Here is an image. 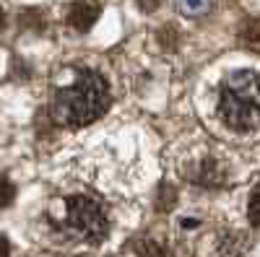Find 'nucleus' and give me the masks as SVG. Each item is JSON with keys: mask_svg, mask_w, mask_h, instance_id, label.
<instances>
[{"mask_svg": "<svg viewBox=\"0 0 260 257\" xmlns=\"http://www.w3.org/2000/svg\"><path fill=\"white\" fill-rule=\"evenodd\" d=\"M110 106L107 81L94 70H81L78 78L60 89L52 101V117L65 127H86L99 120Z\"/></svg>", "mask_w": 260, "mask_h": 257, "instance_id": "1", "label": "nucleus"}, {"mask_svg": "<svg viewBox=\"0 0 260 257\" xmlns=\"http://www.w3.org/2000/svg\"><path fill=\"white\" fill-rule=\"evenodd\" d=\"M219 115L234 130H252L260 125V76L252 70L232 73L219 91Z\"/></svg>", "mask_w": 260, "mask_h": 257, "instance_id": "2", "label": "nucleus"}, {"mask_svg": "<svg viewBox=\"0 0 260 257\" xmlns=\"http://www.w3.org/2000/svg\"><path fill=\"white\" fill-rule=\"evenodd\" d=\"M62 226L71 234H76L83 242H102L107 237V216L96 200L83 198V195H73L65 200V210H62Z\"/></svg>", "mask_w": 260, "mask_h": 257, "instance_id": "3", "label": "nucleus"}, {"mask_svg": "<svg viewBox=\"0 0 260 257\" xmlns=\"http://www.w3.org/2000/svg\"><path fill=\"white\" fill-rule=\"evenodd\" d=\"M96 18H99V6L91 0H78L68 11V24L78 31H89L96 24Z\"/></svg>", "mask_w": 260, "mask_h": 257, "instance_id": "4", "label": "nucleus"}, {"mask_svg": "<svg viewBox=\"0 0 260 257\" xmlns=\"http://www.w3.org/2000/svg\"><path fill=\"white\" fill-rule=\"evenodd\" d=\"M240 42L252 50V52H260V18H247L242 29H240Z\"/></svg>", "mask_w": 260, "mask_h": 257, "instance_id": "5", "label": "nucleus"}, {"mask_svg": "<svg viewBox=\"0 0 260 257\" xmlns=\"http://www.w3.org/2000/svg\"><path fill=\"white\" fill-rule=\"evenodd\" d=\"M216 0H175V6L182 16H190V18H198V16H206L211 8H213Z\"/></svg>", "mask_w": 260, "mask_h": 257, "instance_id": "6", "label": "nucleus"}, {"mask_svg": "<svg viewBox=\"0 0 260 257\" xmlns=\"http://www.w3.org/2000/svg\"><path fill=\"white\" fill-rule=\"evenodd\" d=\"M138 257H167V249L159 247L156 242H141L138 244Z\"/></svg>", "mask_w": 260, "mask_h": 257, "instance_id": "7", "label": "nucleus"}, {"mask_svg": "<svg viewBox=\"0 0 260 257\" xmlns=\"http://www.w3.org/2000/svg\"><path fill=\"white\" fill-rule=\"evenodd\" d=\"M250 221L255 229H260V187L252 190V195H250Z\"/></svg>", "mask_w": 260, "mask_h": 257, "instance_id": "8", "label": "nucleus"}, {"mask_svg": "<svg viewBox=\"0 0 260 257\" xmlns=\"http://www.w3.org/2000/svg\"><path fill=\"white\" fill-rule=\"evenodd\" d=\"M13 198H16V187H13L8 179H0V208L11 205Z\"/></svg>", "mask_w": 260, "mask_h": 257, "instance_id": "9", "label": "nucleus"}, {"mask_svg": "<svg viewBox=\"0 0 260 257\" xmlns=\"http://www.w3.org/2000/svg\"><path fill=\"white\" fill-rule=\"evenodd\" d=\"M136 3H138V8H141V11L151 13V11H156V8H159L161 0H136Z\"/></svg>", "mask_w": 260, "mask_h": 257, "instance_id": "10", "label": "nucleus"}, {"mask_svg": "<svg viewBox=\"0 0 260 257\" xmlns=\"http://www.w3.org/2000/svg\"><path fill=\"white\" fill-rule=\"evenodd\" d=\"M8 254H11V244L0 237V257H8Z\"/></svg>", "mask_w": 260, "mask_h": 257, "instance_id": "11", "label": "nucleus"}, {"mask_svg": "<svg viewBox=\"0 0 260 257\" xmlns=\"http://www.w3.org/2000/svg\"><path fill=\"white\" fill-rule=\"evenodd\" d=\"M211 166H213V161H206V164H203V171H206V174H208V169H211ZM208 182H211V185H216V179H213V171H211V177H206V185H208Z\"/></svg>", "mask_w": 260, "mask_h": 257, "instance_id": "12", "label": "nucleus"}, {"mask_svg": "<svg viewBox=\"0 0 260 257\" xmlns=\"http://www.w3.org/2000/svg\"><path fill=\"white\" fill-rule=\"evenodd\" d=\"M3 24H6V13H3V8H0V29H3Z\"/></svg>", "mask_w": 260, "mask_h": 257, "instance_id": "13", "label": "nucleus"}]
</instances>
